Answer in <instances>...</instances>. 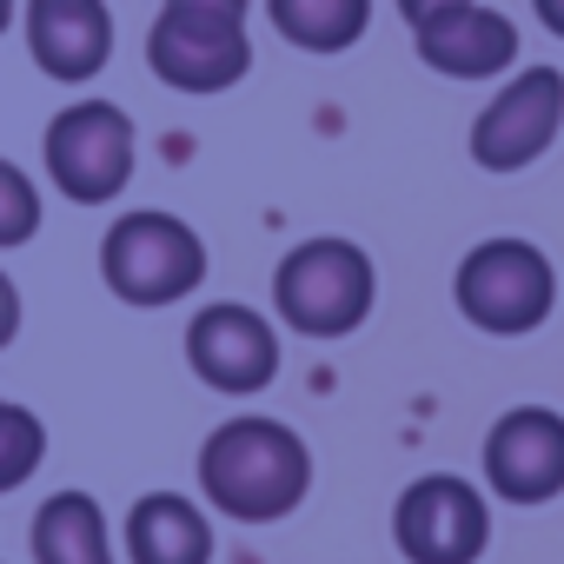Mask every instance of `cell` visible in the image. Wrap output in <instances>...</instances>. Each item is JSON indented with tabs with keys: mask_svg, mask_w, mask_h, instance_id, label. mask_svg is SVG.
Segmentation results:
<instances>
[{
	"mask_svg": "<svg viewBox=\"0 0 564 564\" xmlns=\"http://www.w3.org/2000/svg\"><path fill=\"white\" fill-rule=\"evenodd\" d=\"M199 498L232 524H279L313 491V445L265 412H239L206 432L199 445Z\"/></svg>",
	"mask_w": 564,
	"mask_h": 564,
	"instance_id": "1",
	"label": "cell"
},
{
	"mask_svg": "<svg viewBox=\"0 0 564 564\" xmlns=\"http://www.w3.org/2000/svg\"><path fill=\"white\" fill-rule=\"evenodd\" d=\"M379 306V265L359 239L319 232L272 265V313L300 339H346Z\"/></svg>",
	"mask_w": 564,
	"mask_h": 564,
	"instance_id": "2",
	"label": "cell"
},
{
	"mask_svg": "<svg viewBox=\"0 0 564 564\" xmlns=\"http://www.w3.org/2000/svg\"><path fill=\"white\" fill-rule=\"evenodd\" d=\"M206 239L180 219V213H160V206H140V213H120L100 239V279L120 306H140V313H160V306H180L199 293L206 279Z\"/></svg>",
	"mask_w": 564,
	"mask_h": 564,
	"instance_id": "3",
	"label": "cell"
},
{
	"mask_svg": "<svg viewBox=\"0 0 564 564\" xmlns=\"http://www.w3.org/2000/svg\"><path fill=\"white\" fill-rule=\"evenodd\" d=\"M452 306L465 313V326H478L491 339H524L557 306V265L544 259V246H531L518 232L478 239L452 272Z\"/></svg>",
	"mask_w": 564,
	"mask_h": 564,
	"instance_id": "4",
	"label": "cell"
},
{
	"mask_svg": "<svg viewBox=\"0 0 564 564\" xmlns=\"http://www.w3.org/2000/svg\"><path fill=\"white\" fill-rule=\"evenodd\" d=\"M133 120L113 107V100H74L67 113H54L47 140H41V160H47V180L61 199L74 206H107L127 193L133 180Z\"/></svg>",
	"mask_w": 564,
	"mask_h": 564,
	"instance_id": "5",
	"label": "cell"
},
{
	"mask_svg": "<svg viewBox=\"0 0 564 564\" xmlns=\"http://www.w3.org/2000/svg\"><path fill=\"white\" fill-rule=\"evenodd\" d=\"M392 544L405 564H478L491 544V498L458 471H425L392 505Z\"/></svg>",
	"mask_w": 564,
	"mask_h": 564,
	"instance_id": "6",
	"label": "cell"
},
{
	"mask_svg": "<svg viewBox=\"0 0 564 564\" xmlns=\"http://www.w3.org/2000/svg\"><path fill=\"white\" fill-rule=\"evenodd\" d=\"M186 366L199 386H213L226 399H252L279 379V326L259 306L213 300L186 319Z\"/></svg>",
	"mask_w": 564,
	"mask_h": 564,
	"instance_id": "7",
	"label": "cell"
},
{
	"mask_svg": "<svg viewBox=\"0 0 564 564\" xmlns=\"http://www.w3.org/2000/svg\"><path fill=\"white\" fill-rule=\"evenodd\" d=\"M557 127H564V74L557 67H518L485 100V113L471 120V160L485 173H524L531 160L551 153Z\"/></svg>",
	"mask_w": 564,
	"mask_h": 564,
	"instance_id": "8",
	"label": "cell"
},
{
	"mask_svg": "<svg viewBox=\"0 0 564 564\" xmlns=\"http://www.w3.org/2000/svg\"><path fill=\"white\" fill-rule=\"evenodd\" d=\"M485 491L505 505H551L564 491V412L511 405L485 432Z\"/></svg>",
	"mask_w": 564,
	"mask_h": 564,
	"instance_id": "9",
	"label": "cell"
},
{
	"mask_svg": "<svg viewBox=\"0 0 564 564\" xmlns=\"http://www.w3.org/2000/svg\"><path fill=\"white\" fill-rule=\"evenodd\" d=\"M412 47L445 80H498L518 67V21L485 8V0H458V8L412 28Z\"/></svg>",
	"mask_w": 564,
	"mask_h": 564,
	"instance_id": "10",
	"label": "cell"
},
{
	"mask_svg": "<svg viewBox=\"0 0 564 564\" xmlns=\"http://www.w3.org/2000/svg\"><path fill=\"white\" fill-rule=\"evenodd\" d=\"M21 34L47 80L87 87L113 61V14L107 0H21Z\"/></svg>",
	"mask_w": 564,
	"mask_h": 564,
	"instance_id": "11",
	"label": "cell"
},
{
	"mask_svg": "<svg viewBox=\"0 0 564 564\" xmlns=\"http://www.w3.org/2000/svg\"><path fill=\"white\" fill-rule=\"evenodd\" d=\"M147 67L173 94H226L252 74V34H199V28L153 21L147 28Z\"/></svg>",
	"mask_w": 564,
	"mask_h": 564,
	"instance_id": "12",
	"label": "cell"
},
{
	"mask_svg": "<svg viewBox=\"0 0 564 564\" xmlns=\"http://www.w3.org/2000/svg\"><path fill=\"white\" fill-rule=\"evenodd\" d=\"M127 564H213V511L186 491H147L133 498L120 524Z\"/></svg>",
	"mask_w": 564,
	"mask_h": 564,
	"instance_id": "13",
	"label": "cell"
},
{
	"mask_svg": "<svg viewBox=\"0 0 564 564\" xmlns=\"http://www.w3.org/2000/svg\"><path fill=\"white\" fill-rule=\"evenodd\" d=\"M28 544H34V564H120L107 511H100L94 491H54V498H41Z\"/></svg>",
	"mask_w": 564,
	"mask_h": 564,
	"instance_id": "14",
	"label": "cell"
},
{
	"mask_svg": "<svg viewBox=\"0 0 564 564\" xmlns=\"http://www.w3.org/2000/svg\"><path fill=\"white\" fill-rule=\"evenodd\" d=\"M265 21L300 54H346L372 28V0H265Z\"/></svg>",
	"mask_w": 564,
	"mask_h": 564,
	"instance_id": "15",
	"label": "cell"
},
{
	"mask_svg": "<svg viewBox=\"0 0 564 564\" xmlns=\"http://www.w3.org/2000/svg\"><path fill=\"white\" fill-rule=\"evenodd\" d=\"M41 458H47V425H41V412L0 399V498L21 491V485L41 471Z\"/></svg>",
	"mask_w": 564,
	"mask_h": 564,
	"instance_id": "16",
	"label": "cell"
},
{
	"mask_svg": "<svg viewBox=\"0 0 564 564\" xmlns=\"http://www.w3.org/2000/svg\"><path fill=\"white\" fill-rule=\"evenodd\" d=\"M41 232V186L14 160H0V252H14Z\"/></svg>",
	"mask_w": 564,
	"mask_h": 564,
	"instance_id": "17",
	"label": "cell"
},
{
	"mask_svg": "<svg viewBox=\"0 0 564 564\" xmlns=\"http://www.w3.org/2000/svg\"><path fill=\"white\" fill-rule=\"evenodd\" d=\"M160 21L199 28V34H246L252 0H160Z\"/></svg>",
	"mask_w": 564,
	"mask_h": 564,
	"instance_id": "18",
	"label": "cell"
},
{
	"mask_svg": "<svg viewBox=\"0 0 564 564\" xmlns=\"http://www.w3.org/2000/svg\"><path fill=\"white\" fill-rule=\"evenodd\" d=\"M14 339H21V286L0 272V352H8Z\"/></svg>",
	"mask_w": 564,
	"mask_h": 564,
	"instance_id": "19",
	"label": "cell"
},
{
	"mask_svg": "<svg viewBox=\"0 0 564 564\" xmlns=\"http://www.w3.org/2000/svg\"><path fill=\"white\" fill-rule=\"evenodd\" d=\"M445 8H458V0H399V14L419 28V21H432V14H445Z\"/></svg>",
	"mask_w": 564,
	"mask_h": 564,
	"instance_id": "20",
	"label": "cell"
},
{
	"mask_svg": "<svg viewBox=\"0 0 564 564\" xmlns=\"http://www.w3.org/2000/svg\"><path fill=\"white\" fill-rule=\"evenodd\" d=\"M531 14L544 21V34H557V41H564V0H531Z\"/></svg>",
	"mask_w": 564,
	"mask_h": 564,
	"instance_id": "21",
	"label": "cell"
},
{
	"mask_svg": "<svg viewBox=\"0 0 564 564\" xmlns=\"http://www.w3.org/2000/svg\"><path fill=\"white\" fill-rule=\"evenodd\" d=\"M14 21H21V0H0V34H8Z\"/></svg>",
	"mask_w": 564,
	"mask_h": 564,
	"instance_id": "22",
	"label": "cell"
}]
</instances>
